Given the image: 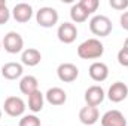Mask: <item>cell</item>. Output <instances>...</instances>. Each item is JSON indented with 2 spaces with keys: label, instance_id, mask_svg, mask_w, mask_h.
<instances>
[{
  "label": "cell",
  "instance_id": "23",
  "mask_svg": "<svg viewBox=\"0 0 128 126\" xmlns=\"http://www.w3.org/2000/svg\"><path fill=\"white\" fill-rule=\"evenodd\" d=\"M10 18V12L8 9V6H0V25L6 24Z\"/></svg>",
  "mask_w": 128,
  "mask_h": 126
},
{
  "label": "cell",
  "instance_id": "11",
  "mask_svg": "<svg viewBox=\"0 0 128 126\" xmlns=\"http://www.w3.org/2000/svg\"><path fill=\"white\" fill-rule=\"evenodd\" d=\"M104 91L101 86H91L85 91V101H86V105H91V107H97L100 105L103 101H104Z\"/></svg>",
  "mask_w": 128,
  "mask_h": 126
},
{
  "label": "cell",
  "instance_id": "10",
  "mask_svg": "<svg viewBox=\"0 0 128 126\" xmlns=\"http://www.w3.org/2000/svg\"><path fill=\"white\" fill-rule=\"evenodd\" d=\"M107 96H109V99L112 102H121L128 96V86L122 82H115L109 88Z\"/></svg>",
  "mask_w": 128,
  "mask_h": 126
},
{
  "label": "cell",
  "instance_id": "13",
  "mask_svg": "<svg viewBox=\"0 0 128 126\" xmlns=\"http://www.w3.org/2000/svg\"><path fill=\"white\" fill-rule=\"evenodd\" d=\"M100 117V113H98V108L97 107H91V105H86L84 108H80L79 111V120L86 126L94 125Z\"/></svg>",
  "mask_w": 128,
  "mask_h": 126
},
{
  "label": "cell",
  "instance_id": "14",
  "mask_svg": "<svg viewBox=\"0 0 128 126\" xmlns=\"http://www.w3.org/2000/svg\"><path fill=\"white\" fill-rule=\"evenodd\" d=\"M22 65L18 63H8L2 67V76L8 80H16L22 76Z\"/></svg>",
  "mask_w": 128,
  "mask_h": 126
},
{
  "label": "cell",
  "instance_id": "18",
  "mask_svg": "<svg viewBox=\"0 0 128 126\" xmlns=\"http://www.w3.org/2000/svg\"><path fill=\"white\" fill-rule=\"evenodd\" d=\"M43 102H45V95L40 91H36L32 95H28V108L33 113H39L43 108Z\"/></svg>",
  "mask_w": 128,
  "mask_h": 126
},
{
  "label": "cell",
  "instance_id": "5",
  "mask_svg": "<svg viewBox=\"0 0 128 126\" xmlns=\"http://www.w3.org/2000/svg\"><path fill=\"white\" fill-rule=\"evenodd\" d=\"M4 113L10 117H18L22 116L26 111V102L20 98V96H8L4 99Z\"/></svg>",
  "mask_w": 128,
  "mask_h": 126
},
{
  "label": "cell",
  "instance_id": "21",
  "mask_svg": "<svg viewBox=\"0 0 128 126\" xmlns=\"http://www.w3.org/2000/svg\"><path fill=\"white\" fill-rule=\"evenodd\" d=\"M20 126H40V120L34 114H27L20 120Z\"/></svg>",
  "mask_w": 128,
  "mask_h": 126
},
{
  "label": "cell",
  "instance_id": "4",
  "mask_svg": "<svg viewBox=\"0 0 128 126\" xmlns=\"http://www.w3.org/2000/svg\"><path fill=\"white\" fill-rule=\"evenodd\" d=\"M2 46H3L4 51L9 52V54H18V52H21L22 48H24V39L21 37L20 33L9 31L4 36V39H3V42H2Z\"/></svg>",
  "mask_w": 128,
  "mask_h": 126
},
{
  "label": "cell",
  "instance_id": "20",
  "mask_svg": "<svg viewBox=\"0 0 128 126\" xmlns=\"http://www.w3.org/2000/svg\"><path fill=\"white\" fill-rule=\"evenodd\" d=\"M79 4L84 7V10H85L88 15H91V13H94L97 9H98L100 1H98V0H80Z\"/></svg>",
  "mask_w": 128,
  "mask_h": 126
},
{
  "label": "cell",
  "instance_id": "29",
  "mask_svg": "<svg viewBox=\"0 0 128 126\" xmlns=\"http://www.w3.org/2000/svg\"><path fill=\"white\" fill-rule=\"evenodd\" d=\"M0 49H2V42H0Z\"/></svg>",
  "mask_w": 128,
  "mask_h": 126
},
{
  "label": "cell",
  "instance_id": "26",
  "mask_svg": "<svg viewBox=\"0 0 128 126\" xmlns=\"http://www.w3.org/2000/svg\"><path fill=\"white\" fill-rule=\"evenodd\" d=\"M124 49L128 51V37H127V40H125V43H124Z\"/></svg>",
  "mask_w": 128,
  "mask_h": 126
},
{
  "label": "cell",
  "instance_id": "22",
  "mask_svg": "<svg viewBox=\"0 0 128 126\" xmlns=\"http://www.w3.org/2000/svg\"><path fill=\"white\" fill-rule=\"evenodd\" d=\"M109 4L116 10H124L128 7V0H110Z\"/></svg>",
  "mask_w": 128,
  "mask_h": 126
},
{
  "label": "cell",
  "instance_id": "24",
  "mask_svg": "<svg viewBox=\"0 0 128 126\" xmlns=\"http://www.w3.org/2000/svg\"><path fill=\"white\" fill-rule=\"evenodd\" d=\"M118 63L121 64V65H124V67H128V51L127 49L122 48L118 52Z\"/></svg>",
  "mask_w": 128,
  "mask_h": 126
},
{
  "label": "cell",
  "instance_id": "25",
  "mask_svg": "<svg viewBox=\"0 0 128 126\" xmlns=\"http://www.w3.org/2000/svg\"><path fill=\"white\" fill-rule=\"evenodd\" d=\"M119 22H121V27H122L124 30H127V31H128V12H124V13L121 15Z\"/></svg>",
  "mask_w": 128,
  "mask_h": 126
},
{
  "label": "cell",
  "instance_id": "2",
  "mask_svg": "<svg viewBox=\"0 0 128 126\" xmlns=\"http://www.w3.org/2000/svg\"><path fill=\"white\" fill-rule=\"evenodd\" d=\"M112 21L106 16V15H96L92 16V19L90 21V30L92 34L100 36V37H106L112 33Z\"/></svg>",
  "mask_w": 128,
  "mask_h": 126
},
{
  "label": "cell",
  "instance_id": "28",
  "mask_svg": "<svg viewBox=\"0 0 128 126\" xmlns=\"http://www.w3.org/2000/svg\"><path fill=\"white\" fill-rule=\"evenodd\" d=\"M0 119H2V110H0Z\"/></svg>",
  "mask_w": 128,
  "mask_h": 126
},
{
  "label": "cell",
  "instance_id": "9",
  "mask_svg": "<svg viewBox=\"0 0 128 126\" xmlns=\"http://www.w3.org/2000/svg\"><path fill=\"white\" fill-rule=\"evenodd\" d=\"M12 16L16 22H28L33 16V7L28 3H18L12 9Z\"/></svg>",
  "mask_w": 128,
  "mask_h": 126
},
{
  "label": "cell",
  "instance_id": "16",
  "mask_svg": "<svg viewBox=\"0 0 128 126\" xmlns=\"http://www.w3.org/2000/svg\"><path fill=\"white\" fill-rule=\"evenodd\" d=\"M20 91L24 95H32L33 92L39 91V82L34 76H24L20 82Z\"/></svg>",
  "mask_w": 128,
  "mask_h": 126
},
{
  "label": "cell",
  "instance_id": "27",
  "mask_svg": "<svg viewBox=\"0 0 128 126\" xmlns=\"http://www.w3.org/2000/svg\"><path fill=\"white\" fill-rule=\"evenodd\" d=\"M0 6H6V1L4 0H0Z\"/></svg>",
  "mask_w": 128,
  "mask_h": 126
},
{
  "label": "cell",
  "instance_id": "19",
  "mask_svg": "<svg viewBox=\"0 0 128 126\" xmlns=\"http://www.w3.org/2000/svg\"><path fill=\"white\" fill-rule=\"evenodd\" d=\"M88 16L90 15L84 10V7L79 3H76V4L72 6V9H70V18H72L73 22H85L88 19Z\"/></svg>",
  "mask_w": 128,
  "mask_h": 126
},
{
  "label": "cell",
  "instance_id": "12",
  "mask_svg": "<svg viewBox=\"0 0 128 126\" xmlns=\"http://www.w3.org/2000/svg\"><path fill=\"white\" fill-rule=\"evenodd\" d=\"M90 77L94 80V82H104L109 76V67L104 63H92L90 65Z\"/></svg>",
  "mask_w": 128,
  "mask_h": 126
},
{
  "label": "cell",
  "instance_id": "7",
  "mask_svg": "<svg viewBox=\"0 0 128 126\" xmlns=\"http://www.w3.org/2000/svg\"><path fill=\"white\" fill-rule=\"evenodd\" d=\"M57 36H58V40L61 43H66V45H70L76 40L78 37V28L72 22H63L58 30H57Z\"/></svg>",
  "mask_w": 128,
  "mask_h": 126
},
{
  "label": "cell",
  "instance_id": "17",
  "mask_svg": "<svg viewBox=\"0 0 128 126\" xmlns=\"http://www.w3.org/2000/svg\"><path fill=\"white\" fill-rule=\"evenodd\" d=\"M42 60V55L37 49H33V48H28L26 51H22L21 54V63L24 65H28V67H34L40 63Z\"/></svg>",
  "mask_w": 128,
  "mask_h": 126
},
{
  "label": "cell",
  "instance_id": "1",
  "mask_svg": "<svg viewBox=\"0 0 128 126\" xmlns=\"http://www.w3.org/2000/svg\"><path fill=\"white\" fill-rule=\"evenodd\" d=\"M104 46L98 39H88L78 46V55L82 60H97L103 55Z\"/></svg>",
  "mask_w": 128,
  "mask_h": 126
},
{
  "label": "cell",
  "instance_id": "15",
  "mask_svg": "<svg viewBox=\"0 0 128 126\" xmlns=\"http://www.w3.org/2000/svg\"><path fill=\"white\" fill-rule=\"evenodd\" d=\"M45 98L52 105H63L64 102L67 101V94L64 92L61 88H51L45 94Z\"/></svg>",
  "mask_w": 128,
  "mask_h": 126
},
{
  "label": "cell",
  "instance_id": "6",
  "mask_svg": "<svg viewBox=\"0 0 128 126\" xmlns=\"http://www.w3.org/2000/svg\"><path fill=\"white\" fill-rule=\"evenodd\" d=\"M57 74H58V79L64 82V83H72L78 79L79 76V68L72 63H63L58 65L57 68Z\"/></svg>",
  "mask_w": 128,
  "mask_h": 126
},
{
  "label": "cell",
  "instance_id": "3",
  "mask_svg": "<svg viewBox=\"0 0 128 126\" xmlns=\"http://www.w3.org/2000/svg\"><path fill=\"white\" fill-rule=\"evenodd\" d=\"M36 21L40 27L51 28L58 22V12L54 7H49V6L40 7L36 13Z\"/></svg>",
  "mask_w": 128,
  "mask_h": 126
},
{
  "label": "cell",
  "instance_id": "8",
  "mask_svg": "<svg viewBox=\"0 0 128 126\" xmlns=\"http://www.w3.org/2000/svg\"><path fill=\"white\" fill-rule=\"evenodd\" d=\"M101 126H127V119L119 110H109L101 117Z\"/></svg>",
  "mask_w": 128,
  "mask_h": 126
}]
</instances>
